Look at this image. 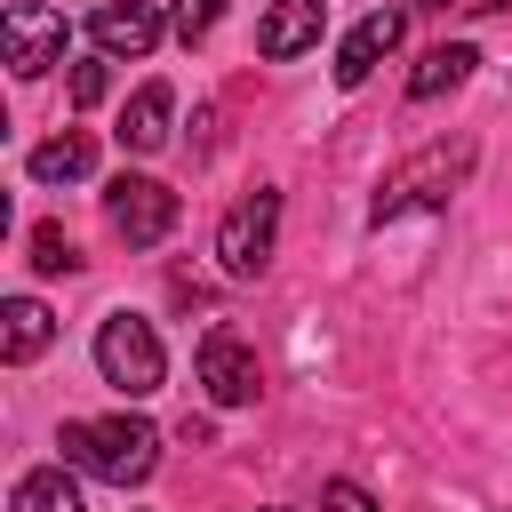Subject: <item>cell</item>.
<instances>
[{
    "instance_id": "6da1fadb",
    "label": "cell",
    "mask_w": 512,
    "mask_h": 512,
    "mask_svg": "<svg viewBox=\"0 0 512 512\" xmlns=\"http://www.w3.org/2000/svg\"><path fill=\"white\" fill-rule=\"evenodd\" d=\"M56 448H64V464H80L104 488H136L160 464V432L144 416H80V424H64Z\"/></svg>"
},
{
    "instance_id": "7a4b0ae2",
    "label": "cell",
    "mask_w": 512,
    "mask_h": 512,
    "mask_svg": "<svg viewBox=\"0 0 512 512\" xmlns=\"http://www.w3.org/2000/svg\"><path fill=\"white\" fill-rule=\"evenodd\" d=\"M464 176H472V136L424 144L416 160H400V168L376 184V200H368V224L384 232V224H400L408 208H448V192H464Z\"/></svg>"
},
{
    "instance_id": "3957f363",
    "label": "cell",
    "mask_w": 512,
    "mask_h": 512,
    "mask_svg": "<svg viewBox=\"0 0 512 512\" xmlns=\"http://www.w3.org/2000/svg\"><path fill=\"white\" fill-rule=\"evenodd\" d=\"M96 368H104V384H112V392L144 400V392H160V376H168V352H160L152 320H136V312H112V320L96 328Z\"/></svg>"
},
{
    "instance_id": "277c9868",
    "label": "cell",
    "mask_w": 512,
    "mask_h": 512,
    "mask_svg": "<svg viewBox=\"0 0 512 512\" xmlns=\"http://www.w3.org/2000/svg\"><path fill=\"white\" fill-rule=\"evenodd\" d=\"M272 240H280V192L256 184L248 200L224 208V224H216V256H224L232 280H256V272L272 264Z\"/></svg>"
},
{
    "instance_id": "5b68a950",
    "label": "cell",
    "mask_w": 512,
    "mask_h": 512,
    "mask_svg": "<svg viewBox=\"0 0 512 512\" xmlns=\"http://www.w3.org/2000/svg\"><path fill=\"white\" fill-rule=\"evenodd\" d=\"M104 216H112V232H120L128 248H152V240L176 232V192H168L160 176H112Z\"/></svg>"
},
{
    "instance_id": "8992f818",
    "label": "cell",
    "mask_w": 512,
    "mask_h": 512,
    "mask_svg": "<svg viewBox=\"0 0 512 512\" xmlns=\"http://www.w3.org/2000/svg\"><path fill=\"white\" fill-rule=\"evenodd\" d=\"M64 8H48V0H16L8 16H0V48H8V64L24 72V80H40L48 64H64Z\"/></svg>"
},
{
    "instance_id": "52a82bcc",
    "label": "cell",
    "mask_w": 512,
    "mask_h": 512,
    "mask_svg": "<svg viewBox=\"0 0 512 512\" xmlns=\"http://www.w3.org/2000/svg\"><path fill=\"white\" fill-rule=\"evenodd\" d=\"M200 384H208L216 408H248V400L264 392V368H256V352H248L232 328H208V336H200Z\"/></svg>"
},
{
    "instance_id": "ba28073f",
    "label": "cell",
    "mask_w": 512,
    "mask_h": 512,
    "mask_svg": "<svg viewBox=\"0 0 512 512\" xmlns=\"http://www.w3.org/2000/svg\"><path fill=\"white\" fill-rule=\"evenodd\" d=\"M400 32H408V8H368V16L344 32V48H336V88H360V80L400 48Z\"/></svg>"
},
{
    "instance_id": "9c48e42d",
    "label": "cell",
    "mask_w": 512,
    "mask_h": 512,
    "mask_svg": "<svg viewBox=\"0 0 512 512\" xmlns=\"http://www.w3.org/2000/svg\"><path fill=\"white\" fill-rule=\"evenodd\" d=\"M88 32H96V48H104V56H144V48L168 32V16H160L152 0H104Z\"/></svg>"
},
{
    "instance_id": "30bf717a",
    "label": "cell",
    "mask_w": 512,
    "mask_h": 512,
    "mask_svg": "<svg viewBox=\"0 0 512 512\" xmlns=\"http://www.w3.org/2000/svg\"><path fill=\"white\" fill-rule=\"evenodd\" d=\"M320 24H328V0H272L264 24H256V48L280 64V56H304L320 48Z\"/></svg>"
},
{
    "instance_id": "8fae6325",
    "label": "cell",
    "mask_w": 512,
    "mask_h": 512,
    "mask_svg": "<svg viewBox=\"0 0 512 512\" xmlns=\"http://www.w3.org/2000/svg\"><path fill=\"white\" fill-rule=\"evenodd\" d=\"M48 336H56V320H48V304L40 296H8L0 304V360H40L48 352Z\"/></svg>"
},
{
    "instance_id": "7c38bea8",
    "label": "cell",
    "mask_w": 512,
    "mask_h": 512,
    "mask_svg": "<svg viewBox=\"0 0 512 512\" xmlns=\"http://www.w3.org/2000/svg\"><path fill=\"white\" fill-rule=\"evenodd\" d=\"M472 64H480V48H464V40H440V48H424V56H416V72H408V96H416V104H432V96L464 88V80H472Z\"/></svg>"
},
{
    "instance_id": "4fadbf2b",
    "label": "cell",
    "mask_w": 512,
    "mask_h": 512,
    "mask_svg": "<svg viewBox=\"0 0 512 512\" xmlns=\"http://www.w3.org/2000/svg\"><path fill=\"white\" fill-rule=\"evenodd\" d=\"M168 112H176L168 80H144V88L128 96V112H120V144H128V152H160V144H168Z\"/></svg>"
},
{
    "instance_id": "5bb4252c",
    "label": "cell",
    "mask_w": 512,
    "mask_h": 512,
    "mask_svg": "<svg viewBox=\"0 0 512 512\" xmlns=\"http://www.w3.org/2000/svg\"><path fill=\"white\" fill-rule=\"evenodd\" d=\"M40 184H80L88 168H96V144L80 136V128H64V136H48V144H32V160H24Z\"/></svg>"
},
{
    "instance_id": "9a60e30c",
    "label": "cell",
    "mask_w": 512,
    "mask_h": 512,
    "mask_svg": "<svg viewBox=\"0 0 512 512\" xmlns=\"http://www.w3.org/2000/svg\"><path fill=\"white\" fill-rule=\"evenodd\" d=\"M16 512H80V488L64 480V464H40V472H24L16 480V496H8Z\"/></svg>"
},
{
    "instance_id": "2e32d148",
    "label": "cell",
    "mask_w": 512,
    "mask_h": 512,
    "mask_svg": "<svg viewBox=\"0 0 512 512\" xmlns=\"http://www.w3.org/2000/svg\"><path fill=\"white\" fill-rule=\"evenodd\" d=\"M216 16H224V0H176V8H168V32H176L184 48H200V40L216 32Z\"/></svg>"
},
{
    "instance_id": "e0dca14e",
    "label": "cell",
    "mask_w": 512,
    "mask_h": 512,
    "mask_svg": "<svg viewBox=\"0 0 512 512\" xmlns=\"http://www.w3.org/2000/svg\"><path fill=\"white\" fill-rule=\"evenodd\" d=\"M72 264H80V248L64 240V224H40V232H32V272L56 280V272H72Z\"/></svg>"
},
{
    "instance_id": "ac0fdd59",
    "label": "cell",
    "mask_w": 512,
    "mask_h": 512,
    "mask_svg": "<svg viewBox=\"0 0 512 512\" xmlns=\"http://www.w3.org/2000/svg\"><path fill=\"white\" fill-rule=\"evenodd\" d=\"M104 64H112V56H104V48H96V56H80V64H72V104H80V112H88V104H104V88H112V72H104Z\"/></svg>"
},
{
    "instance_id": "d6986e66",
    "label": "cell",
    "mask_w": 512,
    "mask_h": 512,
    "mask_svg": "<svg viewBox=\"0 0 512 512\" xmlns=\"http://www.w3.org/2000/svg\"><path fill=\"white\" fill-rule=\"evenodd\" d=\"M320 512H376V496H368L360 480H328V488H320Z\"/></svg>"
},
{
    "instance_id": "ffe728a7",
    "label": "cell",
    "mask_w": 512,
    "mask_h": 512,
    "mask_svg": "<svg viewBox=\"0 0 512 512\" xmlns=\"http://www.w3.org/2000/svg\"><path fill=\"white\" fill-rule=\"evenodd\" d=\"M416 8H472V0H416Z\"/></svg>"
},
{
    "instance_id": "44dd1931",
    "label": "cell",
    "mask_w": 512,
    "mask_h": 512,
    "mask_svg": "<svg viewBox=\"0 0 512 512\" xmlns=\"http://www.w3.org/2000/svg\"><path fill=\"white\" fill-rule=\"evenodd\" d=\"M472 8H512V0H472Z\"/></svg>"
}]
</instances>
